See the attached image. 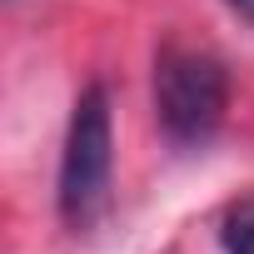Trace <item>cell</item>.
<instances>
[{
	"instance_id": "obj_4",
	"label": "cell",
	"mask_w": 254,
	"mask_h": 254,
	"mask_svg": "<svg viewBox=\"0 0 254 254\" xmlns=\"http://www.w3.org/2000/svg\"><path fill=\"white\" fill-rule=\"evenodd\" d=\"M224 5H229L239 20H249V25H254V0H224Z\"/></svg>"
},
{
	"instance_id": "obj_3",
	"label": "cell",
	"mask_w": 254,
	"mask_h": 254,
	"mask_svg": "<svg viewBox=\"0 0 254 254\" xmlns=\"http://www.w3.org/2000/svg\"><path fill=\"white\" fill-rule=\"evenodd\" d=\"M219 249L224 254H254V194H239L219 214Z\"/></svg>"
},
{
	"instance_id": "obj_1",
	"label": "cell",
	"mask_w": 254,
	"mask_h": 254,
	"mask_svg": "<svg viewBox=\"0 0 254 254\" xmlns=\"http://www.w3.org/2000/svg\"><path fill=\"white\" fill-rule=\"evenodd\" d=\"M110 180H115V110H110V90L90 80L70 105L60 180H55V209L70 234H90L105 219Z\"/></svg>"
},
{
	"instance_id": "obj_2",
	"label": "cell",
	"mask_w": 254,
	"mask_h": 254,
	"mask_svg": "<svg viewBox=\"0 0 254 254\" xmlns=\"http://www.w3.org/2000/svg\"><path fill=\"white\" fill-rule=\"evenodd\" d=\"M229 115V70L214 50L170 40L155 55V125L170 150H204Z\"/></svg>"
}]
</instances>
